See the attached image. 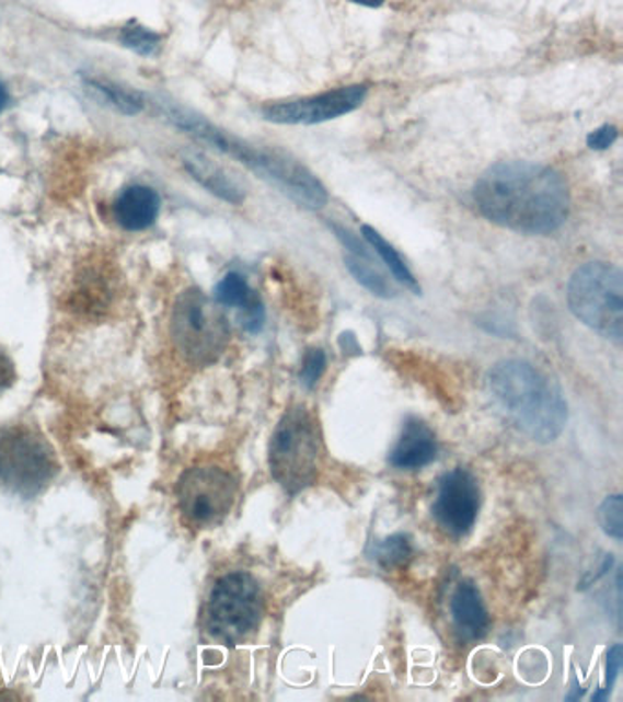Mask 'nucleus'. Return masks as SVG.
Segmentation results:
<instances>
[{
	"instance_id": "f257e3e1",
	"label": "nucleus",
	"mask_w": 623,
	"mask_h": 702,
	"mask_svg": "<svg viewBox=\"0 0 623 702\" xmlns=\"http://www.w3.org/2000/svg\"><path fill=\"white\" fill-rule=\"evenodd\" d=\"M474 202L486 220L508 231L543 237L565 223L570 193L565 177L530 161H503L481 174Z\"/></svg>"
},
{
	"instance_id": "f03ea898",
	"label": "nucleus",
	"mask_w": 623,
	"mask_h": 702,
	"mask_svg": "<svg viewBox=\"0 0 623 702\" xmlns=\"http://www.w3.org/2000/svg\"><path fill=\"white\" fill-rule=\"evenodd\" d=\"M169 119L191 138L198 139L221 154L240 161L249 171L280 188L281 193L297 202L300 207L319 210L327 204L330 196L324 183L309 171L308 166L284 150L251 145L245 139L216 127L204 117L182 108H172Z\"/></svg>"
},
{
	"instance_id": "7ed1b4c3",
	"label": "nucleus",
	"mask_w": 623,
	"mask_h": 702,
	"mask_svg": "<svg viewBox=\"0 0 623 702\" xmlns=\"http://www.w3.org/2000/svg\"><path fill=\"white\" fill-rule=\"evenodd\" d=\"M488 387L497 404L521 434L532 441H556L568 419L562 388L527 360L507 359L488 371Z\"/></svg>"
},
{
	"instance_id": "20e7f679",
	"label": "nucleus",
	"mask_w": 623,
	"mask_h": 702,
	"mask_svg": "<svg viewBox=\"0 0 623 702\" xmlns=\"http://www.w3.org/2000/svg\"><path fill=\"white\" fill-rule=\"evenodd\" d=\"M321 459L319 423L303 404H295L281 415L270 437V476L286 493H300L315 483Z\"/></svg>"
},
{
	"instance_id": "39448f33",
	"label": "nucleus",
	"mask_w": 623,
	"mask_h": 702,
	"mask_svg": "<svg viewBox=\"0 0 623 702\" xmlns=\"http://www.w3.org/2000/svg\"><path fill=\"white\" fill-rule=\"evenodd\" d=\"M171 335L177 354L196 368L215 365L226 352L231 327L220 304L198 288H188L176 299Z\"/></svg>"
},
{
	"instance_id": "423d86ee",
	"label": "nucleus",
	"mask_w": 623,
	"mask_h": 702,
	"mask_svg": "<svg viewBox=\"0 0 623 702\" xmlns=\"http://www.w3.org/2000/svg\"><path fill=\"white\" fill-rule=\"evenodd\" d=\"M568 308L585 326L620 344L623 338V277L605 262L578 267L568 280Z\"/></svg>"
},
{
	"instance_id": "0eeeda50",
	"label": "nucleus",
	"mask_w": 623,
	"mask_h": 702,
	"mask_svg": "<svg viewBox=\"0 0 623 702\" xmlns=\"http://www.w3.org/2000/svg\"><path fill=\"white\" fill-rule=\"evenodd\" d=\"M262 617L264 595L253 576L234 571L216 580L204 617L210 638L236 646L258 630Z\"/></svg>"
},
{
	"instance_id": "6e6552de",
	"label": "nucleus",
	"mask_w": 623,
	"mask_h": 702,
	"mask_svg": "<svg viewBox=\"0 0 623 702\" xmlns=\"http://www.w3.org/2000/svg\"><path fill=\"white\" fill-rule=\"evenodd\" d=\"M59 472L56 450L28 426H0V485L34 496Z\"/></svg>"
},
{
	"instance_id": "1a4fd4ad",
	"label": "nucleus",
	"mask_w": 623,
	"mask_h": 702,
	"mask_svg": "<svg viewBox=\"0 0 623 702\" xmlns=\"http://www.w3.org/2000/svg\"><path fill=\"white\" fill-rule=\"evenodd\" d=\"M236 494V477L227 469L215 463L194 464L177 480V510L188 527L207 529L226 520Z\"/></svg>"
},
{
	"instance_id": "9d476101",
	"label": "nucleus",
	"mask_w": 623,
	"mask_h": 702,
	"mask_svg": "<svg viewBox=\"0 0 623 702\" xmlns=\"http://www.w3.org/2000/svg\"><path fill=\"white\" fill-rule=\"evenodd\" d=\"M366 95V84H349L302 100L269 103L262 108V116L278 125H316L357 111L365 103Z\"/></svg>"
},
{
	"instance_id": "9b49d317",
	"label": "nucleus",
	"mask_w": 623,
	"mask_h": 702,
	"mask_svg": "<svg viewBox=\"0 0 623 702\" xmlns=\"http://www.w3.org/2000/svg\"><path fill=\"white\" fill-rule=\"evenodd\" d=\"M480 505V485L475 477L464 469H455L441 477L431 513L442 531L464 537L477 520Z\"/></svg>"
},
{
	"instance_id": "f8f14e48",
	"label": "nucleus",
	"mask_w": 623,
	"mask_h": 702,
	"mask_svg": "<svg viewBox=\"0 0 623 702\" xmlns=\"http://www.w3.org/2000/svg\"><path fill=\"white\" fill-rule=\"evenodd\" d=\"M332 227L337 239L341 240V244L348 250V253L344 255V264L351 273V277L362 288L368 289L371 295L381 297V299H393L397 295V289L393 288V284L388 280L387 275L373 264L370 251L360 244V240L355 237L354 232L341 226Z\"/></svg>"
},
{
	"instance_id": "ddd939ff",
	"label": "nucleus",
	"mask_w": 623,
	"mask_h": 702,
	"mask_svg": "<svg viewBox=\"0 0 623 702\" xmlns=\"http://www.w3.org/2000/svg\"><path fill=\"white\" fill-rule=\"evenodd\" d=\"M437 456L436 434L419 417H408L397 445L390 452V463L403 471H417L430 464Z\"/></svg>"
},
{
	"instance_id": "4468645a",
	"label": "nucleus",
	"mask_w": 623,
	"mask_h": 702,
	"mask_svg": "<svg viewBox=\"0 0 623 702\" xmlns=\"http://www.w3.org/2000/svg\"><path fill=\"white\" fill-rule=\"evenodd\" d=\"M215 297L218 304L240 311V321L249 333H258L264 327V304L242 275L229 273L221 278L216 286Z\"/></svg>"
},
{
	"instance_id": "2eb2a0df",
	"label": "nucleus",
	"mask_w": 623,
	"mask_h": 702,
	"mask_svg": "<svg viewBox=\"0 0 623 702\" xmlns=\"http://www.w3.org/2000/svg\"><path fill=\"white\" fill-rule=\"evenodd\" d=\"M160 196L147 185H130L123 188L114 205V215L123 229L138 232L154 226L160 216Z\"/></svg>"
},
{
	"instance_id": "dca6fc26",
	"label": "nucleus",
	"mask_w": 623,
	"mask_h": 702,
	"mask_svg": "<svg viewBox=\"0 0 623 702\" xmlns=\"http://www.w3.org/2000/svg\"><path fill=\"white\" fill-rule=\"evenodd\" d=\"M450 609H452L455 631L463 641H480L486 635L491 619H488L485 602L472 582L459 584L458 589L453 592Z\"/></svg>"
},
{
	"instance_id": "f3484780",
	"label": "nucleus",
	"mask_w": 623,
	"mask_h": 702,
	"mask_svg": "<svg viewBox=\"0 0 623 702\" xmlns=\"http://www.w3.org/2000/svg\"><path fill=\"white\" fill-rule=\"evenodd\" d=\"M182 161L191 177L196 180L205 191L215 194L216 198L223 199L231 205H240L245 202V191L242 185L220 165H216L215 161L209 160L207 156L201 152H187V154H183Z\"/></svg>"
},
{
	"instance_id": "a211bd4d",
	"label": "nucleus",
	"mask_w": 623,
	"mask_h": 702,
	"mask_svg": "<svg viewBox=\"0 0 623 702\" xmlns=\"http://www.w3.org/2000/svg\"><path fill=\"white\" fill-rule=\"evenodd\" d=\"M362 237L373 248L377 255L381 256L382 262L387 264L393 277L397 278L399 283L404 284L406 288L412 289L415 295H419L420 286L417 283V278L414 277V273L409 272V267L404 264L397 250L382 237L381 232L371 226H362Z\"/></svg>"
},
{
	"instance_id": "6ab92c4d",
	"label": "nucleus",
	"mask_w": 623,
	"mask_h": 702,
	"mask_svg": "<svg viewBox=\"0 0 623 702\" xmlns=\"http://www.w3.org/2000/svg\"><path fill=\"white\" fill-rule=\"evenodd\" d=\"M89 87L125 116H138L139 112L143 111V97L138 92L125 89L122 84L103 81V79H89Z\"/></svg>"
},
{
	"instance_id": "aec40b11",
	"label": "nucleus",
	"mask_w": 623,
	"mask_h": 702,
	"mask_svg": "<svg viewBox=\"0 0 623 702\" xmlns=\"http://www.w3.org/2000/svg\"><path fill=\"white\" fill-rule=\"evenodd\" d=\"M412 553H414L412 542L404 534H393V537L376 543V548H373V559L377 564L388 571L406 564L412 559Z\"/></svg>"
},
{
	"instance_id": "412c9836",
	"label": "nucleus",
	"mask_w": 623,
	"mask_h": 702,
	"mask_svg": "<svg viewBox=\"0 0 623 702\" xmlns=\"http://www.w3.org/2000/svg\"><path fill=\"white\" fill-rule=\"evenodd\" d=\"M122 43L139 56H154L161 45V35L141 24L130 23L123 28Z\"/></svg>"
},
{
	"instance_id": "4be33fe9",
	"label": "nucleus",
	"mask_w": 623,
	"mask_h": 702,
	"mask_svg": "<svg viewBox=\"0 0 623 702\" xmlns=\"http://www.w3.org/2000/svg\"><path fill=\"white\" fill-rule=\"evenodd\" d=\"M598 523L605 532L607 537L614 540L623 538V499L622 494H614L603 499V504L598 509Z\"/></svg>"
},
{
	"instance_id": "5701e85b",
	"label": "nucleus",
	"mask_w": 623,
	"mask_h": 702,
	"mask_svg": "<svg viewBox=\"0 0 623 702\" xmlns=\"http://www.w3.org/2000/svg\"><path fill=\"white\" fill-rule=\"evenodd\" d=\"M327 357L324 349L309 348L303 355L302 370H300V381L303 387L315 388L316 382L321 381V377L326 371Z\"/></svg>"
},
{
	"instance_id": "b1692460",
	"label": "nucleus",
	"mask_w": 623,
	"mask_h": 702,
	"mask_svg": "<svg viewBox=\"0 0 623 702\" xmlns=\"http://www.w3.org/2000/svg\"><path fill=\"white\" fill-rule=\"evenodd\" d=\"M622 644H614L607 653L605 684L601 690L596 691V695L592 697L595 701H603L611 693L612 684H614V680H616L618 674L622 669Z\"/></svg>"
},
{
	"instance_id": "393cba45",
	"label": "nucleus",
	"mask_w": 623,
	"mask_h": 702,
	"mask_svg": "<svg viewBox=\"0 0 623 702\" xmlns=\"http://www.w3.org/2000/svg\"><path fill=\"white\" fill-rule=\"evenodd\" d=\"M618 139V128L612 125H601L587 136V145L592 150H607L611 149L614 141Z\"/></svg>"
},
{
	"instance_id": "a878e982",
	"label": "nucleus",
	"mask_w": 623,
	"mask_h": 702,
	"mask_svg": "<svg viewBox=\"0 0 623 702\" xmlns=\"http://www.w3.org/2000/svg\"><path fill=\"white\" fill-rule=\"evenodd\" d=\"M15 381H18L15 366H13L12 360L8 359V355L0 352V393L12 387Z\"/></svg>"
},
{
	"instance_id": "bb28decb",
	"label": "nucleus",
	"mask_w": 623,
	"mask_h": 702,
	"mask_svg": "<svg viewBox=\"0 0 623 702\" xmlns=\"http://www.w3.org/2000/svg\"><path fill=\"white\" fill-rule=\"evenodd\" d=\"M349 2H355V4L366 8H379L384 4V0H349Z\"/></svg>"
},
{
	"instance_id": "cd10ccee",
	"label": "nucleus",
	"mask_w": 623,
	"mask_h": 702,
	"mask_svg": "<svg viewBox=\"0 0 623 702\" xmlns=\"http://www.w3.org/2000/svg\"><path fill=\"white\" fill-rule=\"evenodd\" d=\"M8 101H10V95H8L7 87L4 83H0V112L7 108Z\"/></svg>"
}]
</instances>
